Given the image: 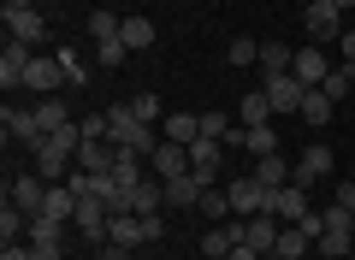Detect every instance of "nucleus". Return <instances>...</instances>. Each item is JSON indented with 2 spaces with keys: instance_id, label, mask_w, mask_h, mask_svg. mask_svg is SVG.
Returning <instances> with one entry per match:
<instances>
[{
  "instance_id": "nucleus-1",
  "label": "nucleus",
  "mask_w": 355,
  "mask_h": 260,
  "mask_svg": "<svg viewBox=\"0 0 355 260\" xmlns=\"http://www.w3.org/2000/svg\"><path fill=\"white\" fill-rule=\"evenodd\" d=\"M314 248H320V254H331V260H349V254H355V213L331 201L326 231H320V243H314Z\"/></svg>"
},
{
  "instance_id": "nucleus-2",
  "label": "nucleus",
  "mask_w": 355,
  "mask_h": 260,
  "mask_svg": "<svg viewBox=\"0 0 355 260\" xmlns=\"http://www.w3.org/2000/svg\"><path fill=\"white\" fill-rule=\"evenodd\" d=\"M302 30L320 42V48H326V42H338V36H343V12L331 6V0H314V6L302 12Z\"/></svg>"
},
{
  "instance_id": "nucleus-3",
  "label": "nucleus",
  "mask_w": 355,
  "mask_h": 260,
  "mask_svg": "<svg viewBox=\"0 0 355 260\" xmlns=\"http://www.w3.org/2000/svg\"><path fill=\"white\" fill-rule=\"evenodd\" d=\"M0 130H6V142H24V148H36V142H42L36 107H12V101H6V112H0Z\"/></svg>"
},
{
  "instance_id": "nucleus-4",
  "label": "nucleus",
  "mask_w": 355,
  "mask_h": 260,
  "mask_svg": "<svg viewBox=\"0 0 355 260\" xmlns=\"http://www.w3.org/2000/svg\"><path fill=\"white\" fill-rule=\"evenodd\" d=\"M279 231H284L279 213H249V219H243V243H249L254 254H272V248H279Z\"/></svg>"
},
{
  "instance_id": "nucleus-5",
  "label": "nucleus",
  "mask_w": 355,
  "mask_h": 260,
  "mask_svg": "<svg viewBox=\"0 0 355 260\" xmlns=\"http://www.w3.org/2000/svg\"><path fill=\"white\" fill-rule=\"evenodd\" d=\"M261 89H266V101H272V112H302L308 83H296V71H284V77H261Z\"/></svg>"
},
{
  "instance_id": "nucleus-6",
  "label": "nucleus",
  "mask_w": 355,
  "mask_h": 260,
  "mask_svg": "<svg viewBox=\"0 0 355 260\" xmlns=\"http://www.w3.org/2000/svg\"><path fill=\"white\" fill-rule=\"evenodd\" d=\"M225 189H231V207H237L243 219H249V213H266V201H272V189H266L254 172H249V177H231Z\"/></svg>"
},
{
  "instance_id": "nucleus-7",
  "label": "nucleus",
  "mask_w": 355,
  "mask_h": 260,
  "mask_svg": "<svg viewBox=\"0 0 355 260\" xmlns=\"http://www.w3.org/2000/svg\"><path fill=\"white\" fill-rule=\"evenodd\" d=\"M291 71H296V83L320 89V83H326V77H331V60H326V48H320V42H308V48H296Z\"/></svg>"
},
{
  "instance_id": "nucleus-8",
  "label": "nucleus",
  "mask_w": 355,
  "mask_h": 260,
  "mask_svg": "<svg viewBox=\"0 0 355 260\" xmlns=\"http://www.w3.org/2000/svg\"><path fill=\"white\" fill-rule=\"evenodd\" d=\"M338 172V154L326 148V142H314V148H302V160H296V184L302 189H314L320 177H331Z\"/></svg>"
},
{
  "instance_id": "nucleus-9",
  "label": "nucleus",
  "mask_w": 355,
  "mask_h": 260,
  "mask_svg": "<svg viewBox=\"0 0 355 260\" xmlns=\"http://www.w3.org/2000/svg\"><path fill=\"white\" fill-rule=\"evenodd\" d=\"M6 201H18V207H24L30 219H36V213H42V201H48V177H42V172H18L12 184H6Z\"/></svg>"
},
{
  "instance_id": "nucleus-10",
  "label": "nucleus",
  "mask_w": 355,
  "mask_h": 260,
  "mask_svg": "<svg viewBox=\"0 0 355 260\" xmlns=\"http://www.w3.org/2000/svg\"><path fill=\"white\" fill-rule=\"evenodd\" d=\"M219 166H225V142H219V137H196L190 142V172L202 177V184H214Z\"/></svg>"
},
{
  "instance_id": "nucleus-11",
  "label": "nucleus",
  "mask_w": 355,
  "mask_h": 260,
  "mask_svg": "<svg viewBox=\"0 0 355 260\" xmlns=\"http://www.w3.org/2000/svg\"><path fill=\"white\" fill-rule=\"evenodd\" d=\"M148 166H154L148 177H160V184H166V177H184V172H190V148H184V142H166V137H160V148L148 154Z\"/></svg>"
},
{
  "instance_id": "nucleus-12",
  "label": "nucleus",
  "mask_w": 355,
  "mask_h": 260,
  "mask_svg": "<svg viewBox=\"0 0 355 260\" xmlns=\"http://www.w3.org/2000/svg\"><path fill=\"white\" fill-rule=\"evenodd\" d=\"M42 36H48V18H42V6H30V12H6V42H24V48H36Z\"/></svg>"
},
{
  "instance_id": "nucleus-13",
  "label": "nucleus",
  "mask_w": 355,
  "mask_h": 260,
  "mask_svg": "<svg viewBox=\"0 0 355 260\" xmlns=\"http://www.w3.org/2000/svg\"><path fill=\"white\" fill-rule=\"evenodd\" d=\"M30 60H36V53H30L24 42H6V53H0V83H6V89H24Z\"/></svg>"
},
{
  "instance_id": "nucleus-14",
  "label": "nucleus",
  "mask_w": 355,
  "mask_h": 260,
  "mask_svg": "<svg viewBox=\"0 0 355 260\" xmlns=\"http://www.w3.org/2000/svg\"><path fill=\"white\" fill-rule=\"evenodd\" d=\"M160 207H166V184H160V177H142V184L130 189V207H125V213H142V219H160Z\"/></svg>"
},
{
  "instance_id": "nucleus-15",
  "label": "nucleus",
  "mask_w": 355,
  "mask_h": 260,
  "mask_svg": "<svg viewBox=\"0 0 355 260\" xmlns=\"http://www.w3.org/2000/svg\"><path fill=\"white\" fill-rule=\"evenodd\" d=\"M266 213H279L284 225H296L308 213V189L302 184H284V189H272V201H266Z\"/></svg>"
},
{
  "instance_id": "nucleus-16",
  "label": "nucleus",
  "mask_w": 355,
  "mask_h": 260,
  "mask_svg": "<svg viewBox=\"0 0 355 260\" xmlns=\"http://www.w3.org/2000/svg\"><path fill=\"white\" fill-rule=\"evenodd\" d=\"M331 112H338V101H331L326 89H308V95H302V112H296V119H302L308 130H326V124H331Z\"/></svg>"
},
{
  "instance_id": "nucleus-17",
  "label": "nucleus",
  "mask_w": 355,
  "mask_h": 260,
  "mask_svg": "<svg viewBox=\"0 0 355 260\" xmlns=\"http://www.w3.org/2000/svg\"><path fill=\"white\" fill-rule=\"evenodd\" d=\"M60 60H48V53H36L30 60V77H24V89H36V95H60Z\"/></svg>"
},
{
  "instance_id": "nucleus-18",
  "label": "nucleus",
  "mask_w": 355,
  "mask_h": 260,
  "mask_svg": "<svg viewBox=\"0 0 355 260\" xmlns=\"http://www.w3.org/2000/svg\"><path fill=\"white\" fill-rule=\"evenodd\" d=\"M202 177L184 172V177H166V207H202Z\"/></svg>"
},
{
  "instance_id": "nucleus-19",
  "label": "nucleus",
  "mask_w": 355,
  "mask_h": 260,
  "mask_svg": "<svg viewBox=\"0 0 355 260\" xmlns=\"http://www.w3.org/2000/svg\"><path fill=\"white\" fill-rule=\"evenodd\" d=\"M237 243H243V225H214V231H202V254L207 260H225Z\"/></svg>"
},
{
  "instance_id": "nucleus-20",
  "label": "nucleus",
  "mask_w": 355,
  "mask_h": 260,
  "mask_svg": "<svg viewBox=\"0 0 355 260\" xmlns=\"http://www.w3.org/2000/svg\"><path fill=\"white\" fill-rule=\"evenodd\" d=\"M160 137H166V142H184V148H190V142L202 137V119H196V112H166V119H160Z\"/></svg>"
},
{
  "instance_id": "nucleus-21",
  "label": "nucleus",
  "mask_w": 355,
  "mask_h": 260,
  "mask_svg": "<svg viewBox=\"0 0 355 260\" xmlns=\"http://www.w3.org/2000/svg\"><path fill=\"white\" fill-rule=\"evenodd\" d=\"M249 172H254V177H261V184H266V189H284V184H291V177H296V166H291V160H284V154H266V160H254V166H249Z\"/></svg>"
},
{
  "instance_id": "nucleus-22",
  "label": "nucleus",
  "mask_w": 355,
  "mask_h": 260,
  "mask_svg": "<svg viewBox=\"0 0 355 260\" xmlns=\"http://www.w3.org/2000/svg\"><path fill=\"white\" fill-rule=\"evenodd\" d=\"M243 148H249V160H266V154H279V130L272 124H243Z\"/></svg>"
},
{
  "instance_id": "nucleus-23",
  "label": "nucleus",
  "mask_w": 355,
  "mask_h": 260,
  "mask_svg": "<svg viewBox=\"0 0 355 260\" xmlns=\"http://www.w3.org/2000/svg\"><path fill=\"white\" fill-rule=\"evenodd\" d=\"M36 124H42V137H53V130H65V124H71V112H65V101H60V95H42V101H36Z\"/></svg>"
},
{
  "instance_id": "nucleus-24",
  "label": "nucleus",
  "mask_w": 355,
  "mask_h": 260,
  "mask_svg": "<svg viewBox=\"0 0 355 260\" xmlns=\"http://www.w3.org/2000/svg\"><path fill=\"white\" fill-rule=\"evenodd\" d=\"M308 248H314V236H308L302 225H284V231H279V248H272V254H279V260H308Z\"/></svg>"
},
{
  "instance_id": "nucleus-25",
  "label": "nucleus",
  "mask_w": 355,
  "mask_h": 260,
  "mask_svg": "<svg viewBox=\"0 0 355 260\" xmlns=\"http://www.w3.org/2000/svg\"><path fill=\"white\" fill-rule=\"evenodd\" d=\"M42 213H48V219H60V225H71L77 219V196L65 184H48V201H42Z\"/></svg>"
},
{
  "instance_id": "nucleus-26",
  "label": "nucleus",
  "mask_w": 355,
  "mask_h": 260,
  "mask_svg": "<svg viewBox=\"0 0 355 260\" xmlns=\"http://www.w3.org/2000/svg\"><path fill=\"white\" fill-rule=\"evenodd\" d=\"M291 42H261V77H284L291 71Z\"/></svg>"
},
{
  "instance_id": "nucleus-27",
  "label": "nucleus",
  "mask_w": 355,
  "mask_h": 260,
  "mask_svg": "<svg viewBox=\"0 0 355 260\" xmlns=\"http://www.w3.org/2000/svg\"><path fill=\"white\" fill-rule=\"evenodd\" d=\"M60 236H65V225H60V219H48V213H36V219H30V236H24V243H30V248H53Z\"/></svg>"
},
{
  "instance_id": "nucleus-28",
  "label": "nucleus",
  "mask_w": 355,
  "mask_h": 260,
  "mask_svg": "<svg viewBox=\"0 0 355 260\" xmlns=\"http://www.w3.org/2000/svg\"><path fill=\"white\" fill-rule=\"evenodd\" d=\"M125 60H130L125 36H107V42H95V65H101V71H119Z\"/></svg>"
},
{
  "instance_id": "nucleus-29",
  "label": "nucleus",
  "mask_w": 355,
  "mask_h": 260,
  "mask_svg": "<svg viewBox=\"0 0 355 260\" xmlns=\"http://www.w3.org/2000/svg\"><path fill=\"white\" fill-rule=\"evenodd\" d=\"M119 36H125V48H130V53L154 48V18H125V30H119Z\"/></svg>"
},
{
  "instance_id": "nucleus-30",
  "label": "nucleus",
  "mask_w": 355,
  "mask_h": 260,
  "mask_svg": "<svg viewBox=\"0 0 355 260\" xmlns=\"http://www.w3.org/2000/svg\"><path fill=\"white\" fill-rule=\"evenodd\" d=\"M225 65H237V71H249V65H261V42H254V36H237V42L225 48Z\"/></svg>"
},
{
  "instance_id": "nucleus-31",
  "label": "nucleus",
  "mask_w": 355,
  "mask_h": 260,
  "mask_svg": "<svg viewBox=\"0 0 355 260\" xmlns=\"http://www.w3.org/2000/svg\"><path fill=\"white\" fill-rule=\"evenodd\" d=\"M202 213H207L214 225H225L231 213H237V207H231V189H214V184H207V189H202Z\"/></svg>"
},
{
  "instance_id": "nucleus-32",
  "label": "nucleus",
  "mask_w": 355,
  "mask_h": 260,
  "mask_svg": "<svg viewBox=\"0 0 355 260\" xmlns=\"http://www.w3.org/2000/svg\"><path fill=\"white\" fill-rule=\"evenodd\" d=\"M266 119H272V101H266L261 83H254L249 95H243V124H266Z\"/></svg>"
},
{
  "instance_id": "nucleus-33",
  "label": "nucleus",
  "mask_w": 355,
  "mask_h": 260,
  "mask_svg": "<svg viewBox=\"0 0 355 260\" xmlns=\"http://www.w3.org/2000/svg\"><path fill=\"white\" fill-rule=\"evenodd\" d=\"M60 71H65V83H71V89L89 83V65H83V53H77V48H60Z\"/></svg>"
},
{
  "instance_id": "nucleus-34",
  "label": "nucleus",
  "mask_w": 355,
  "mask_h": 260,
  "mask_svg": "<svg viewBox=\"0 0 355 260\" xmlns=\"http://www.w3.org/2000/svg\"><path fill=\"white\" fill-rule=\"evenodd\" d=\"M349 83H355V65H331V77H326L320 89H326L331 101H343V95H349Z\"/></svg>"
},
{
  "instance_id": "nucleus-35",
  "label": "nucleus",
  "mask_w": 355,
  "mask_h": 260,
  "mask_svg": "<svg viewBox=\"0 0 355 260\" xmlns=\"http://www.w3.org/2000/svg\"><path fill=\"white\" fill-rule=\"evenodd\" d=\"M119 30H125V18H113V12H89V36H95V42L119 36Z\"/></svg>"
},
{
  "instance_id": "nucleus-36",
  "label": "nucleus",
  "mask_w": 355,
  "mask_h": 260,
  "mask_svg": "<svg viewBox=\"0 0 355 260\" xmlns=\"http://www.w3.org/2000/svg\"><path fill=\"white\" fill-rule=\"evenodd\" d=\"M202 137H219V142H225V137H231V119H225V112H202Z\"/></svg>"
},
{
  "instance_id": "nucleus-37",
  "label": "nucleus",
  "mask_w": 355,
  "mask_h": 260,
  "mask_svg": "<svg viewBox=\"0 0 355 260\" xmlns=\"http://www.w3.org/2000/svg\"><path fill=\"white\" fill-rule=\"evenodd\" d=\"M130 107H137V119H142V124L160 119V101H154V95H130Z\"/></svg>"
},
{
  "instance_id": "nucleus-38",
  "label": "nucleus",
  "mask_w": 355,
  "mask_h": 260,
  "mask_svg": "<svg viewBox=\"0 0 355 260\" xmlns=\"http://www.w3.org/2000/svg\"><path fill=\"white\" fill-rule=\"evenodd\" d=\"M77 130H83V137H107V112H89V119H77Z\"/></svg>"
},
{
  "instance_id": "nucleus-39",
  "label": "nucleus",
  "mask_w": 355,
  "mask_h": 260,
  "mask_svg": "<svg viewBox=\"0 0 355 260\" xmlns=\"http://www.w3.org/2000/svg\"><path fill=\"white\" fill-rule=\"evenodd\" d=\"M0 260H36V248H30V243H6V248H0Z\"/></svg>"
},
{
  "instance_id": "nucleus-40",
  "label": "nucleus",
  "mask_w": 355,
  "mask_h": 260,
  "mask_svg": "<svg viewBox=\"0 0 355 260\" xmlns=\"http://www.w3.org/2000/svg\"><path fill=\"white\" fill-rule=\"evenodd\" d=\"M338 207L355 213V177H338Z\"/></svg>"
},
{
  "instance_id": "nucleus-41",
  "label": "nucleus",
  "mask_w": 355,
  "mask_h": 260,
  "mask_svg": "<svg viewBox=\"0 0 355 260\" xmlns=\"http://www.w3.org/2000/svg\"><path fill=\"white\" fill-rule=\"evenodd\" d=\"M338 48H343V65H355V30H343V36H338Z\"/></svg>"
},
{
  "instance_id": "nucleus-42",
  "label": "nucleus",
  "mask_w": 355,
  "mask_h": 260,
  "mask_svg": "<svg viewBox=\"0 0 355 260\" xmlns=\"http://www.w3.org/2000/svg\"><path fill=\"white\" fill-rule=\"evenodd\" d=\"M101 260H130V248L125 243H101Z\"/></svg>"
},
{
  "instance_id": "nucleus-43",
  "label": "nucleus",
  "mask_w": 355,
  "mask_h": 260,
  "mask_svg": "<svg viewBox=\"0 0 355 260\" xmlns=\"http://www.w3.org/2000/svg\"><path fill=\"white\" fill-rule=\"evenodd\" d=\"M36 0H0V12H30Z\"/></svg>"
},
{
  "instance_id": "nucleus-44",
  "label": "nucleus",
  "mask_w": 355,
  "mask_h": 260,
  "mask_svg": "<svg viewBox=\"0 0 355 260\" xmlns=\"http://www.w3.org/2000/svg\"><path fill=\"white\" fill-rule=\"evenodd\" d=\"M225 260H261V254H254V248H249V243H237V248H231V254H225Z\"/></svg>"
},
{
  "instance_id": "nucleus-45",
  "label": "nucleus",
  "mask_w": 355,
  "mask_h": 260,
  "mask_svg": "<svg viewBox=\"0 0 355 260\" xmlns=\"http://www.w3.org/2000/svg\"><path fill=\"white\" fill-rule=\"evenodd\" d=\"M36 260H65V254H60V243H53V248H36Z\"/></svg>"
},
{
  "instance_id": "nucleus-46",
  "label": "nucleus",
  "mask_w": 355,
  "mask_h": 260,
  "mask_svg": "<svg viewBox=\"0 0 355 260\" xmlns=\"http://www.w3.org/2000/svg\"><path fill=\"white\" fill-rule=\"evenodd\" d=\"M331 6H338V12H349V6H355V0H331Z\"/></svg>"
},
{
  "instance_id": "nucleus-47",
  "label": "nucleus",
  "mask_w": 355,
  "mask_h": 260,
  "mask_svg": "<svg viewBox=\"0 0 355 260\" xmlns=\"http://www.w3.org/2000/svg\"><path fill=\"white\" fill-rule=\"evenodd\" d=\"M314 260H331V254H314Z\"/></svg>"
},
{
  "instance_id": "nucleus-48",
  "label": "nucleus",
  "mask_w": 355,
  "mask_h": 260,
  "mask_svg": "<svg viewBox=\"0 0 355 260\" xmlns=\"http://www.w3.org/2000/svg\"><path fill=\"white\" fill-rule=\"evenodd\" d=\"M349 177H355V166H349Z\"/></svg>"
},
{
  "instance_id": "nucleus-49",
  "label": "nucleus",
  "mask_w": 355,
  "mask_h": 260,
  "mask_svg": "<svg viewBox=\"0 0 355 260\" xmlns=\"http://www.w3.org/2000/svg\"><path fill=\"white\" fill-rule=\"evenodd\" d=\"M308 6H314V0H308Z\"/></svg>"
},
{
  "instance_id": "nucleus-50",
  "label": "nucleus",
  "mask_w": 355,
  "mask_h": 260,
  "mask_svg": "<svg viewBox=\"0 0 355 260\" xmlns=\"http://www.w3.org/2000/svg\"><path fill=\"white\" fill-rule=\"evenodd\" d=\"M95 260H101V254H95Z\"/></svg>"
},
{
  "instance_id": "nucleus-51",
  "label": "nucleus",
  "mask_w": 355,
  "mask_h": 260,
  "mask_svg": "<svg viewBox=\"0 0 355 260\" xmlns=\"http://www.w3.org/2000/svg\"><path fill=\"white\" fill-rule=\"evenodd\" d=\"M349 260H355V254H349Z\"/></svg>"
}]
</instances>
